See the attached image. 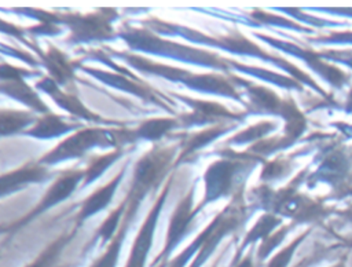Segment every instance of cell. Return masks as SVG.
I'll use <instances>...</instances> for the list:
<instances>
[{"mask_svg": "<svg viewBox=\"0 0 352 267\" xmlns=\"http://www.w3.org/2000/svg\"><path fill=\"white\" fill-rule=\"evenodd\" d=\"M131 140H135L132 136V131H125V129L111 131L100 127H85L66 136L51 151L45 153L37 161V164L55 165L66 160L84 157L87 151H89L94 147H104V146L122 147L125 142H131Z\"/></svg>", "mask_w": 352, "mask_h": 267, "instance_id": "6da1fadb", "label": "cell"}, {"mask_svg": "<svg viewBox=\"0 0 352 267\" xmlns=\"http://www.w3.org/2000/svg\"><path fill=\"white\" fill-rule=\"evenodd\" d=\"M176 147L175 146H154L150 151L143 154L133 168L132 183L125 195L126 209L136 213L142 201L148 194L157 189L160 182L168 173L173 158Z\"/></svg>", "mask_w": 352, "mask_h": 267, "instance_id": "7a4b0ae2", "label": "cell"}, {"mask_svg": "<svg viewBox=\"0 0 352 267\" xmlns=\"http://www.w3.org/2000/svg\"><path fill=\"white\" fill-rule=\"evenodd\" d=\"M120 36L124 41L131 47V50L153 54L157 56H166L184 62H195V63H208L209 59L205 52L182 45L176 41L164 39L150 29L144 28H129L124 26L120 30Z\"/></svg>", "mask_w": 352, "mask_h": 267, "instance_id": "3957f363", "label": "cell"}, {"mask_svg": "<svg viewBox=\"0 0 352 267\" xmlns=\"http://www.w3.org/2000/svg\"><path fill=\"white\" fill-rule=\"evenodd\" d=\"M117 18V11L111 8L99 10L92 14H59V23L69 26L67 43H89L110 40L116 32L111 22Z\"/></svg>", "mask_w": 352, "mask_h": 267, "instance_id": "277c9868", "label": "cell"}, {"mask_svg": "<svg viewBox=\"0 0 352 267\" xmlns=\"http://www.w3.org/2000/svg\"><path fill=\"white\" fill-rule=\"evenodd\" d=\"M84 179V169H69L65 171L45 191V194L41 197V200L38 201V204L23 217H21L18 222L12 223L8 228L10 230H16L21 228L23 226H26L30 220H33L34 217L40 216L41 213H44L45 211H48L50 208L58 205L59 202L65 201L66 198H69L74 190L77 189L78 183Z\"/></svg>", "mask_w": 352, "mask_h": 267, "instance_id": "5b68a950", "label": "cell"}, {"mask_svg": "<svg viewBox=\"0 0 352 267\" xmlns=\"http://www.w3.org/2000/svg\"><path fill=\"white\" fill-rule=\"evenodd\" d=\"M172 180V179H170ZM170 180L166 182V184L164 186L161 194L158 195V198L155 200L154 205L151 206L148 215L146 216L128 256V261L125 264V267H144L146 266V260H147V255L151 249L153 245V239H154V233L157 228V223L161 215V211L164 208L165 200L169 194L170 190Z\"/></svg>", "mask_w": 352, "mask_h": 267, "instance_id": "8992f818", "label": "cell"}, {"mask_svg": "<svg viewBox=\"0 0 352 267\" xmlns=\"http://www.w3.org/2000/svg\"><path fill=\"white\" fill-rule=\"evenodd\" d=\"M192 197H194V190H190L176 205L172 217L169 220V227H168V233H166V238H165V245L162 252L157 256V259L154 260V264L160 263V261H165L172 250L179 245V242L187 235V233L191 228V223L192 219L195 216V213L199 211L201 205L195 209H192Z\"/></svg>", "mask_w": 352, "mask_h": 267, "instance_id": "52a82bcc", "label": "cell"}, {"mask_svg": "<svg viewBox=\"0 0 352 267\" xmlns=\"http://www.w3.org/2000/svg\"><path fill=\"white\" fill-rule=\"evenodd\" d=\"M36 88L48 94L59 107H62L63 110H66L67 113L76 117H80L82 120L92 121V122L103 121V118L99 114L91 111L74 94H67L62 91L51 77H43L40 81H37Z\"/></svg>", "mask_w": 352, "mask_h": 267, "instance_id": "ba28073f", "label": "cell"}, {"mask_svg": "<svg viewBox=\"0 0 352 267\" xmlns=\"http://www.w3.org/2000/svg\"><path fill=\"white\" fill-rule=\"evenodd\" d=\"M126 165H124L120 172L111 179L109 180L106 184H103L102 187L96 189L94 193H91L81 204L80 211L77 213L76 217V223L77 226H81L87 219H89L91 216L99 213L100 211H103L104 208H107L117 191V187L120 186L121 180L124 179L125 175V169Z\"/></svg>", "mask_w": 352, "mask_h": 267, "instance_id": "9c48e42d", "label": "cell"}, {"mask_svg": "<svg viewBox=\"0 0 352 267\" xmlns=\"http://www.w3.org/2000/svg\"><path fill=\"white\" fill-rule=\"evenodd\" d=\"M50 172L40 164H29L0 175V198L10 195L32 183L43 182Z\"/></svg>", "mask_w": 352, "mask_h": 267, "instance_id": "30bf717a", "label": "cell"}, {"mask_svg": "<svg viewBox=\"0 0 352 267\" xmlns=\"http://www.w3.org/2000/svg\"><path fill=\"white\" fill-rule=\"evenodd\" d=\"M77 129H80V124L66 122L59 116L48 111L37 117L34 124L30 128L25 129L22 134L37 139H54Z\"/></svg>", "mask_w": 352, "mask_h": 267, "instance_id": "8fae6325", "label": "cell"}, {"mask_svg": "<svg viewBox=\"0 0 352 267\" xmlns=\"http://www.w3.org/2000/svg\"><path fill=\"white\" fill-rule=\"evenodd\" d=\"M41 55V61L44 66L51 73V78L59 85H67L69 81L74 77V70L77 63L73 62L63 51L59 48L50 45L47 52L38 51Z\"/></svg>", "mask_w": 352, "mask_h": 267, "instance_id": "7c38bea8", "label": "cell"}, {"mask_svg": "<svg viewBox=\"0 0 352 267\" xmlns=\"http://www.w3.org/2000/svg\"><path fill=\"white\" fill-rule=\"evenodd\" d=\"M0 92L29 106L37 113L45 114L50 111L47 105L41 100L38 94L25 81V78L0 81Z\"/></svg>", "mask_w": 352, "mask_h": 267, "instance_id": "4fadbf2b", "label": "cell"}, {"mask_svg": "<svg viewBox=\"0 0 352 267\" xmlns=\"http://www.w3.org/2000/svg\"><path fill=\"white\" fill-rule=\"evenodd\" d=\"M231 179V167L227 162H216L210 165L205 173V198L201 205L224 194Z\"/></svg>", "mask_w": 352, "mask_h": 267, "instance_id": "5bb4252c", "label": "cell"}, {"mask_svg": "<svg viewBox=\"0 0 352 267\" xmlns=\"http://www.w3.org/2000/svg\"><path fill=\"white\" fill-rule=\"evenodd\" d=\"M82 69L87 73H89L91 76L99 78L104 84H109V85H111L114 88H118V89H124L126 92H132V94L139 95L140 98H144L147 100H155L157 102V98H155L154 92H150V88H146L144 85L138 84V83L126 78L125 76L116 74V73H111V72L99 70V69H91V67H82Z\"/></svg>", "mask_w": 352, "mask_h": 267, "instance_id": "9a60e30c", "label": "cell"}, {"mask_svg": "<svg viewBox=\"0 0 352 267\" xmlns=\"http://www.w3.org/2000/svg\"><path fill=\"white\" fill-rule=\"evenodd\" d=\"M133 219H135V216L124 213L121 224H120L117 233L114 234V237L111 238V241L109 242L106 250L89 267H117L122 242L128 234V230H129Z\"/></svg>", "mask_w": 352, "mask_h": 267, "instance_id": "2e32d148", "label": "cell"}, {"mask_svg": "<svg viewBox=\"0 0 352 267\" xmlns=\"http://www.w3.org/2000/svg\"><path fill=\"white\" fill-rule=\"evenodd\" d=\"M179 121L170 117H155L142 121L136 129L132 131L133 139H143L148 142H157L168 135L172 129L179 127Z\"/></svg>", "mask_w": 352, "mask_h": 267, "instance_id": "e0dca14e", "label": "cell"}, {"mask_svg": "<svg viewBox=\"0 0 352 267\" xmlns=\"http://www.w3.org/2000/svg\"><path fill=\"white\" fill-rule=\"evenodd\" d=\"M37 118L26 110L0 109V138L22 134Z\"/></svg>", "mask_w": 352, "mask_h": 267, "instance_id": "ac0fdd59", "label": "cell"}, {"mask_svg": "<svg viewBox=\"0 0 352 267\" xmlns=\"http://www.w3.org/2000/svg\"><path fill=\"white\" fill-rule=\"evenodd\" d=\"M73 237L74 231L59 235L50 245H47L45 249L32 263H29L25 267H56L65 248L73 239Z\"/></svg>", "mask_w": 352, "mask_h": 267, "instance_id": "d6986e66", "label": "cell"}, {"mask_svg": "<svg viewBox=\"0 0 352 267\" xmlns=\"http://www.w3.org/2000/svg\"><path fill=\"white\" fill-rule=\"evenodd\" d=\"M124 153V147H116L113 151L107 153V154H103V156H98V157H94L88 167L84 169V187L91 184L92 182H95L96 179H99L106 171L109 167H111V164L114 161H117L120 158V156Z\"/></svg>", "mask_w": 352, "mask_h": 267, "instance_id": "ffe728a7", "label": "cell"}, {"mask_svg": "<svg viewBox=\"0 0 352 267\" xmlns=\"http://www.w3.org/2000/svg\"><path fill=\"white\" fill-rule=\"evenodd\" d=\"M125 209H126V201L122 200L121 204L113 209L109 216L103 220V223L100 224V227L98 228L96 231V237L100 238L102 244H106V242H110L111 238L114 237L116 234V230L120 227L121 224V220L124 217V213H125Z\"/></svg>", "mask_w": 352, "mask_h": 267, "instance_id": "44dd1931", "label": "cell"}, {"mask_svg": "<svg viewBox=\"0 0 352 267\" xmlns=\"http://www.w3.org/2000/svg\"><path fill=\"white\" fill-rule=\"evenodd\" d=\"M217 134H219V131L213 128V129H208V131H204V132L191 135V136L186 140V143H184V146H183V151H182L179 160L175 161V164H179L183 158H186L187 156H190V154H192L194 151H197L198 149H201V147H202L204 145H206L209 140H212L213 138H216Z\"/></svg>", "mask_w": 352, "mask_h": 267, "instance_id": "7402d4cb", "label": "cell"}, {"mask_svg": "<svg viewBox=\"0 0 352 267\" xmlns=\"http://www.w3.org/2000/svg\"><path fill=\"white\" fill-rule=\"evenodd\" d=\"M36 73L22 69V67H16L14 65L1 62L0 63V81H8V80H16V78H25V77H32Z\"/></svg>", "mask_w": 352, "mask_h": 267, "instance_id": "603a6c76", "label": "cell"}, {"mask_svg": "<svg viewBox=\"0 0 352 267\" xmlns=\"http://www.w3.org/2000/svg\"><path fill=\"white\" fill-rule=\"evenodd\" d=\"M0 32H1V33H6V34H10V36H14V37L19 39L21 41H23L25 44L30 45L29 41H26V40L23 39L25 32H28L26 29H22V28H19V26H16V25H14V23H11V22H7V21H4V19H1V18H0ZM30 47H33V45H30Z\"/></svg>", "mask_w": 352, "mask_h": 267, "instance_id": "cb8c5ba5", "label": "cell"}, {"mask_svg": "<svg viewBox=\"0 0 352 267\" xmlns=\"http://www.w3.org/2000/svg\"><path fill=\"white\" fill-rule=\"evenodd\" d=\"M239 267H250V266H249V260H246V261H243V263H242V264H241V266H239Z\"/></svg>", "mask_w": 352, "mask_h": 267, "instance_id": "d4e9b609", "label": "cell"}]
</instances>
